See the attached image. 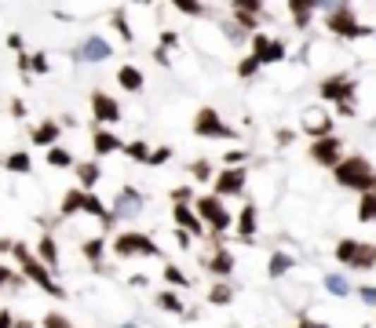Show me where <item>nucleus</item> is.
<instances>
[{
	"mask_svg": "<svg viewBox=\"0 0 376 328\" xmlns=\"http://www.w3.org/2000/svg\"><path fill=\"white\" fill-rule=\"evenodd\" d=\"M15 248V241H8V237H0V252H11Z\"/></svg>",
	"mask_w": 376,
	"mask_h": 328,
	"instance_id": "50",
	"label": "nucleus"
},
{
	"mask_svg": "<svg viewBox=\"0 0 376 328\" xmlns=\"http://www.w3.org/2000/svg\"><path fill=\"white\" fill-rule=\"evenodd\" d=\"M256 70H260V59H256V55H245L241 66H238V77H253Z\"/></svg>",
	"mask_w": 376,
	"mask_h": 328,
	"instance_id": "34",
	"label": "nucleus"
},
{
	"mask_svg": "<svg viewBox=\"0 0 376 328\" xmlns=\"http://www.w3.org/2000/svg\"><path fill=\"white\" fill-rule=\"evenodd\" d=\"M351 95H354V80L351 77H344V73H336V77H325L322 80V99H332V102H351Z\"/></svg>",
	"mask_w": 376,
	"mask_h": 328,
	"instance_id": "9",
	"label": "nucleus"
},
{
	"mask_svg": "<svg viewBox=\"0 0 376 328\" xmlns=\"http://www.w3.org/2000/svg\"><path fill=\"white\" fill-rule=\"evenodd\" d=\"M194 131H198V135H208V139H238V135H234V128H231V124H223L219 114H216V109H208V106L198 109Z\"/></svg>",
	"mask_w": 376,
	"mask_h": 328,
	"instance_id": "6",
	"label": "nucleus"
},
{
	"mask_svg": "<svg viewBox=\"0 0 376 328\" xmlns=\"http://www.w3.org/2000/svg\"><path fill=\"white\" fill-rule=\"evenodd\" d=\"M336 109H340V114H344V117H354V106H351V102H340Z\"/></svg>",
	"mask_w": 376,
	"mask_h": 328,
	"instance_id": "49",
	"label": "nucleus"
},
{
	"mask_svg": "<svg viewBox=\"0 0 376 328\" xmlns=\"http://www.w3.org/2000/svg\"><path fill=\"white\" fill-rule=\"evenodd\" d=\"M325 288H329L332 296H347L351 284H347V277H340V274H329V277H325Z\"/></svg>",
	"mask_w": 376,
	"mask_h": 328,
	"instance_id": "29",
	"label": "nucleus"
},
{
	"mask_svg": "<svg viewBox=\"0 0 376 328\" xmlns=\"http://www.w3.org/2000/svg\"><path fill=\"white\" fill-rule=\"evenodd\" d=\"M332 171H336V183L344 190H358V193H372L376 190V171H372V164L365 157H344Z\"/></svg>",
	"mask_w": 376,
	"mask_h": 328,
	"instance_id": "1",
	"label": "nucleus"
},
{
	"mask_svg": "<svg viewBox=\"0 0 376 328\" xmlns=\"http://www.w3.org/2000/svg\"><path fill=\"white\" fill-rule=\"evenodd\" d=\"M11 255L18 259V267H23V274H26V277L37 284V288H44V292H48V296H55V299L66 296V288H59V284L51 281V274H48V267H44V262H40V259H37V255H33L26 245H15V248H11Z\"/></svg>",
	"mask_w": 376,
	"mask_h": 328,
	"instance_id": "2",
	"label": "nucleus"
},
{
	"mask_svg": "<svg viewBox=\"0 0 376 328\" xmlns=\"http://www.w3.org/2000/svg\"><path fill=\"white\" fill-rule=\"evenodd\" d=\"M253 55L260 59V66H263V62H278V59H285V44L256 33V37H253Z\"/></svg>",
	"mask_w": 376,
	"mask_h": 328,
	"instance_id": "10",
	"label": "nucleus"
},
{
	"mask_svg": "<svg viewBox=\"0 0 376 328\" xmlns=\"http://www.w3.org/2000/svg\"><path fill=\"white\" fill-rule=\"evenodd\" d=\"M340 153H344V142L336 135L315 139V146H310V157H315L318 164H325V168H336L340 164Z\"/></svg>",
	"mask_w": 376,
	"mask_h": 328,
	"instance_id": "7",
	"label": "nucleus"
},
{
	"mask_svg": "<svg viewBox=\"0 0 376 328\" xmlns=\"http://www.w3.org/2000/svg\"><path fill=\"white\" fill-rule=\"evenodd\" d=\"M92 150H95V157H107V153L121 150V139L114 135V131H107V128H99V131H95V139H92Z\"/></svg>",
	"mask_w": 376,
	"mask_h": 328,
	"instance_id": "14",
	"label": "nucleus"
},
{
	"mask_svg": "<svg viewBox=\"0 0 376 328\" xmlns=\"http://www.w3.org/2000/svg\"><path fill=\"white\" fill-rule=\"evenodd\" d=\"M164 281H172V284H179V288H186V277H183V270H179V267H172V262L164 267Z\"/></svg>",
	"mask_w": 376,
	"mask_h": 328,
	"instance_id": "37",
	"label": "nucleus"
},
{
	"mask_svg": "<svg viewBox=\"0 0 376 328\" xmlns=\"http://www.w3.org/2000/svg\"><path fill=\"white\" fill-rule=\"evenodd\" d=\"M11 324H15V317L8 310H0V328H11Z\"/></svg>",
	"mask_w": 376,
	"mask_h": 328,
	"instance_id": "47",
	"label": "nucleus"
},
{
	"mask_svg": "<svg viewBox=\"0 0 376 328\" xmlns=\"http://www.w3.org/2000/svg\"><path fill=\"white\" fill-rule=\"evenodd\" d=\"M48 164H51V168H70V164H73V153L62 150V146H51V150H48Z\"/></svg>",
	"mask_w": 376,
	"mask_h": 328,
	"instance_id": "25",
	"label": "nucleus"
},
{
	"mask_svg": "<svg viewBox=\"0 0 376 328\" xmlns=\"http://www.w3.org/2000/svg\"><path fill=\"white\" fill-rule=\"evenodd\" d=\"M186 171H190L194 179H201V183H205V179H212V164H208V161H194Z\"/></svg>",
	"mask_w": 376,
	"mask_h": 328,
	"instance_id": "33",
	"label": "nucleus"
},
{
	"mask_svg": "<svg viewBox=\"0 0 376 328\" xmlns=\"http://www.w3.org/2000/svg\"><path fill=\"white\" fill-rule=\"evenodd\" d=\"M107 55H110V44L102 40V37H88L77 48V59H85V62H99V59H107Z\"/></svg>",
	"mask_w": 376,
	"mask_h": 328,
	"instance_id": "13",
	"label": "nucleus"
},
{
	"mask_svg": "<svg viewBox=\"0 0 376 328\" xmlns=\"http://www.w3.org/2000/svg\"><path fill=\"white\" fill-rule=\"evenodd\" d=\"M85 255H88L92 262H99V259H102V241H85Z\"/></svg>",
	"mask_w": 376,
	"mask_h": 328,
	"instance_id": "38",
	"label": "nucleus"
},
{
	"mask_svg": "<svg viewBox=\"0 0 376 328\" xmlns=\"http://www.w3.org/2000/svg\"><path fill=\"white\" fill-rule=\"evenodd\" d=\"M33 142H37V146H48V150H51V146L59 142V124H55L51 117H48V121H40V124L33 128Z\"/></svg>",
	"mask_w": 376,
	"mask_h": 328,
	"instance_id": "15",
	"label": "nucleus"
},
{
	"mask_svg": "<svg viewBox=\"0 0 376 328\" xmlns=\"http://www.w3.org/2000/svg\"><path fill=\"white\" fill-rule=\"evenodd\" d=\"M231 299H234V292H231V288H226V284H223V281L216 284V288H212V292H208V303H216V306H223V303H231Z\"/></svg>",
	"mask_w": 376,
	"mask_h": 328,
	"instance_id": "30",
	"label": "nucleus"
},
{
	"mask_svg": "<svg viewBox=\"0 0 376 328\" xmlns=\"http://www.w3.org/2000/svg\"><path fill=\"white\" fill-rule=\"evenodd\" d=\"M226 161H231V164H241V161H245V153H241V150H234V153H226Z\"/></svg>",
	"mask_w": 376,
	"mask_h": 328,
	"instance_id": "48",
	"label": "nucleus"
},
{
	"mask_svg": "<svg viewBox=\"0 0 376 328\" xmlns=\"http://www.w3.org/2000/svg\"><path fill=\"white\" fill-rule=\"evenodd\" d=\"M238 233H241L245 241H253V233H256V205H245V208H241V219H238Z\"/></svg>",
	"mask_w": 376,
	"mask_h": 328,
	"instance_id": "19",
	"label": "nucleus"
},
{
	"mask_svg": "<svg viewBox=\"0 0 376 328\" xmlns=\"http://www.w3.org/2000/svg\"><path fill=\"white\" fill-rule=\"evenodd\" d=\"M30 70L33 73H48V59L44 55H30Z\"/></svg>",
	"mask_w": 376,
	"mask_h": 328,
	"instance_id": "41",
	"label": "nucleus"
},
{
	"mask_svg": "<svg viewBox=\"0 0 376 328\" xmlns=\"http://www.w3.org/2000/svg\"><path fill=\"white\" fill-rule=\"evenodd\" d=\"M172 197H176V205H186V201H190V190H176Z\"/></svg>",
	"mask_w": 376,
	"mask_h": 328,
	"instance_id": "46",
	"label": "nucleus"
},
{
	"mask_svg": "<svg viewBox=\"0 0 376 328\" xmlns=\"http://www.w3.org/2000/svg\"><path fill=\"white\" fill-rule=\"evenodd\" d=\"M179 11H186V15H201L205 8H201V4H179Z\"/></svg>",
	"mask_w": 376,
	"mask_h": 328,
	"instance_id": "45",
	"label": "nucleus"
},
{
	"mask_svg": "<svg viewBox=\"0 0 376 328\" xmlns=\"http://www.w3.org/2000/svg\"><path fill=\"white\" fill-rule=\"evenodd\" d=\"M124 153L135 157V161H150V146H146V142H128V146H124Z\"/></svg>",
	"mask_w": 376,
	"mask_h": 328,
	"instance_id": "31",
	"label": "nucleus"
},
{
	"mask_svg": "<svg viewBox=\"0 0 376 328\" xmlns=\"http://www.w3.org/2000/svg\"><path fill=\"white\" fill-rule=\"evenodd\" d=\"M208 267H212V274H219V277H226L234 270V255L226 252V248H219L216 255H212V262H208Z\"/></svg>",
	"mask_w": 376,
	"mask_h": 328,
	"instance_id": "22",
	"label": "nucleus"
},
{
	"mask_svg": "<svg viewBox=\"0 0 376 328\" xmlns=\"http://www.w3.org/2000/svg\"><path fill=\"white\" fill-rule=\"evenodd\" d=\"M169 157H172V150H169V146H157V150H150V164H164Z\"/></svg>",
	"mask_w": 376,
	"mask_h": 328,
	"instance_id": "39",
	"label": "nucleus"
},
{
	"mask_svg": "<svg viewBox=\"0 0 376 328\" xmlns=\"http://www.w3.org/2000/svg\"><path fill=\"white\" fill-rule=\"evenodd\" d=\"M92 114H95V121H102V124H114V121L121 117V106H117V99H110L107 92H95V95H92Z\"/></svg>",
	"mask_w": 376,
	"mask_h": 328,
	"instance_id": "12",
	"label": "nucleus"
},
{
	"mask_svg": "<svg viewBox=\"0 0 376 328\" xmlns=\"http://www.w3.org/2000/svg\"><path fill=\"white\" fill-rule=\"evenodd\" d=\"M73 212H88V215H99L102 219V223H114V212H107V208H102V201H99V197L95 193H85V190H70L66 197H62V215H73Z\"/></svg>",
	"mask_w": 376,
	"mask_h": 328,
	"instance_id": "3",
	"label": "nucleus"
},
{
	"mask_svg": "<svg viewBox=\"0 0 376 328\" xmlns=\"http://www.w3.org/2000/svg\"><path fill=\"white\" fill-rule=\"evenodd\" d=\"M114 252L121 255V259H128V255H157V245L146 233H139V230H124L117 241H114Z\"/></svg>",
	"mask_w": 376,
	"mask_h": 328,
	"instance_id": "4",
	"label": "nucleus"
},
{
	"mask_svg": "<svg viewBox=\"0 0 376 328\" xmlns=\"http://www.w3.org/2000/svg\"><path fill=\"white\" fill-rule=\"evenodd\" d=\"M117 84L124 87V92H139V87H142V70H139V66H121V70H117Z\"/></svg>",
	"mask_w": 376,
	"mask_h": 328,
	"instance_id": "17",
	"label": "nucleus"
},
{
	"mask_svg": "<svg viewBox=\"0 0 376 328\" xmlns=\"http://www.w3.org/2000/svg\"><path fill=\"white\" fill-rule=\"evenodd\" d=\"M303 128L310 131V135H329V121L325 117H318V109H307V117H303Z\"/></svg>",
	"mask_w": 376,
	"mask_h": 328,
	"instance_id": "21",
	"label": "nucleus"
},
{
	"mask_svg": "<svg viewBox=\"0 0 376 328\" xmlns=\"http://www.w3.org/2000/svg\"><path fill=\"white\" fill-rule=\"evenodd\" d=\"M15 281H18V277L4 267V262H0V288H8V284H15Z\"/></svg>",
	"mask_w": 376,
	"mask_h": 328,
	"instance_id": "42",
	"label": "nucleus"
},
{
	"mask_svg": "<svg viewBox=\"0 0 376 328\" xmlns=\"http://www.w3.org/2000/svg\"><path fill=\"white\" fill-rule=\"evenodd\" d=\"M358 219H362V223H372V219H376V190H372V193H362Z\"/></svg>",
	"mask_w": 376,
	"mask_h": 328,
	"instance_id": "27",
	"label": "nucleus"
},
{
	"mask_svg": "<svg viewBox=\"0 0 376 328\" xmlns=\"http://www.w3.org/2000/svg\"><path fill=\"white\" fill-rule=\"evenodd\" d=\"M114 26H117V33H121L124 40H132V30H128V22H124V11L114 15Z\"/></svg>",
	"mask_w": 376,
	"mask_h": 328,
	"instance_id": "40",
	"label": "nucleus"
},
{
	"mask_svg": "<svg viewBox=\"0 0 376 328\" xmlns=\"http://www.w3.org/2000/svg\"><path fill=\"white\" fill-rule=\"evenodd\" d=\"M11 114H15V117H26V106H23V99H11Z\"/></svg>",
	"mask_w": 376,
	"mask_h": 328,
	"instance_id": "43",
	"label": "nucleus"
},
{
	"mask_svg": "<svg viewBox=\"0 0 376 328\" xmlns=\"http://www.w3.org/2000/svg\"><path fill=\"white\" fill-rule=\"evenodd\" d=\"M40 328H73L62 314H44V321H40Z\"/></svg>",
	"mask_w": 376,
	"mask_h": 328,
	"instance_id": "36",
	"label": "nucleus"
},
{
	"mask_svg": "<svg viewBox=\"0 0 376 328\" xmlns=\"http://www.w3.org/2000/svg\"><path fill=\"white\" fill-rule=\"evenodd\" d=\"M4 168H8V171H15V175H26V171L33 168V161H30V153L18 150V153H11V157L4 161Z\"/></svg>",
	"mask_w": 376,
	"mask_h": 328,
	"instance_id": "23",
	"label": "nucleus"
},
{
	"mask_svg": "<svg viewBox=\"0 0 376 328\" xmlns=\"http://www.w3.org/2000/svg\"><path fill=\"white\" fill-rule=\"evenodd\" d=\"M362 299H365V303H376V288H372V284H362Z\"/></svg>",
	"mask_w": 376,
	"mask_h": 328,
	"instance_id": "44",
	"label": "nucleus"
},
{
	"mask_svg": "<svg viewBox=\"0 0 376 328\" xmlns=\"http://www.w3.org/2000/svg\"><path fill=\"white\" fill-rule=\"evenodd\" d=\"M289 11L296 15V22H300V26H307V15L315 11V4H300V0H292V4H289Z\"/></svg>",
	"mask_w": 376,
	"mask_h": 328,
	"instance_id": "32",
	"label": "nucleus"
},
{
	"mask_svg": "<svg viewBox=\"0 0 376 328\" xmlns=\"http://www.w3.org/2000/svg\"><path fill=\"white\" fill-rule=\"evenodd\" d=\"M354 255H358V241H340V248H336V259L344 262V267H351Z\"/></svg>",
	"mask_w": 376,
	"mask_h": 328,
	"instance_id": "28",
	"label": "nucleus"
},
{
	"mask_svg": "<svg viewBox=\"0 0 376 328\" xmlns=\"http://www.w3.org/2000/svg\"><path fill=\"white\" fill-rule=\"evenodd\" d=\"M37 259L44 262V267H59V245L51 241V233L40 237V245H37Z\"/></svg>",
	"mask_w": 376,
	"mask_h": 328,
	"instance_id": "18",
	"label": "nucleus"
},
{
	"mask_svg": "<svg viewBox=\"0 0 376 328\" xmlns=\"http://www.w3.org/2000/svg\"><path fill=\"white\" fill-rule=\"evenodd\" d=\"M245 190V168H226L216 175V197H231Z\"/></svg>",
	"mask_w": 376,
	"mask_h": 328,
	"instance_id": "11",
	"label": "nucleus"
},
{
	"mask_svg": "<svg viewBox=\"0 0 376 328\" xmlns=\"http://www.w3.org/2000/svg\"><path fill=\"white\" fill-rule=\"evenodd\" d=\"M289 267H292V255H285V252H274V255H270V267H267V274H270V277H281Z\"/></svg>",
	"mask_w": 376,
	"mask_h": 328,
	"instance_id": "26",
	"label": "nucleus"
},
{
	"mask_svg": "<svg viewBox=\"0 0 376 328\" xmlns=\"http://www.w3.org/2000/svg\"><path fill=\"white\" fill-rule=\"evenodd\" d=\"M157 303L164 306V310H176V314L183 310V303H179V296H172V292H161V296H157Z\"/></svg>",
	"mask_w": 376,
	"mask_h": 328,
	"instance_id": "35",
	"label": "nucleus"
},
{
	"mask_svg": "<svg viewBox=\"0 0 376 328\" xmlns=\"http://www.w3.org/2000/svg\"><path fill=\"white\" fill-rule=\"evenodd\" d=\"M198 219L201 223H208L216 233H223L226 226H231V212L223 208V201L212 193V197H198Z\"/></svg>",
	"mask_w": 376,
	"mask_h": 328,
	"instance_id": "5",
	"label": "nucleus"
},
{
	"mask_svg": "<svg viewBox=\"0 0 376 328\" xmlns=\"http://www.w3.org/2000/svg\"><path fill=\"white\" fill-rule=\"evenodd\" d=\"M77 175H80V190L92 193V186L99 183V164H95V161H88V164H77Z\"/></svg>",
	"mask_w": 376,
	"mask_h": 328,
	"instance_id": "20",
	"label": "nucleus"
},
{
	"mask_svg": "<svg viewBox=\"0 0 376 328\" xmlns=\"http://www.w3.org/2000/svg\"><path fill=\"white\" fill-rule=\"evenodd\" d=\"M176 223L183 226V233H205V223H201V219L190 212V208H186V205H176Z\"/></svg>",
	"mask_w": 376,
	"mask_h": 328,
	"instance_id": "16",
	"label": "nucleus"
},
{
	"mask_svg": "<svg viewBox=\"0 0 376 328\" xmlns=\"http://www.w3.org/2000/svg\"><path fill=\"white\" fill-rule=\"evenodd\" d=\"M351 267H358V270H372V267H376V248H372V245H358V255H354Z\"/></svg>",
	"mask_w": 376,
	"mask_h": 328,
	"instance_id": "24",
	"label": "nucleus"
},
{
	"mask_svg": "<svg viewBox=\"0 0 376 328\" xmlns=\"http://www.w3.org/2000/svg\"><path fill=\"white\" fill-rule=\"evenodd\" d=\"M11 328H37V324H33V321H15Z\"/></svg>",
	"mask_w": 376,
	"mask_h": 328,
	"instance_id": "51",
	"label": "nucleus"
},
{
	"mask_svg": "<svg viewBox=\"0 0 376 328\" xmlns=\"http://www.w3.org/2000/svg\"><path fill=\"white\" fill-rule=\"evenodd\" d=\"M329 30L336 33V37H365V33H369L365 26H358V22H354L351 8H332V15H329Z\"/></svg>",
	"mask_w": 376,
	"mask_h": 328,
	"instance_id": "8",
	"label": "nucleus"
}]
</instances>
